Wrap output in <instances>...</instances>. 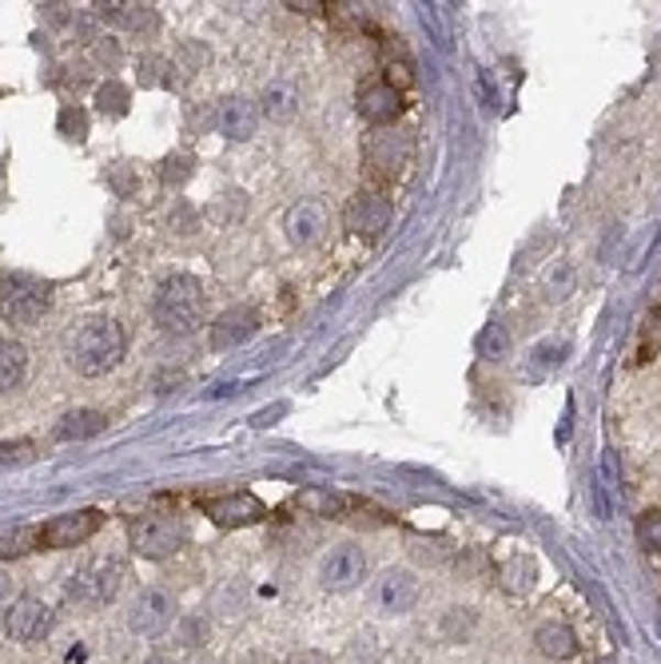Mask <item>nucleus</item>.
<instances>
[{
  "label": "nucleus",
  "mask_w": 661,
  "mask_h": 664,
  "mask_svg": "<svg viewBox=\"0 0 661 664\" xmlns=\"http://www.w3.org/2000/svg\"><path fill=\"white\" fill-rule=\"evenodd\" d=\"M124 327L115 319H88L76 327V334L68 339V363L76 374L85 378H100V374L115 370L124 358Z\"/></svg>",
  "instance_id": "1"
},
{
  "label": "nucleus",
  "mask_w": 661,
  "mask_h": 664,
  "mask_svg": "<svg viewBox=\"0 0 661 664\" xmlns=\"http://www.w3.org/2000/svg\"><path fill=\"white\" fill-rule=\"evenodd\" d=\"M152 314L164 331L188 334L196 327H203V314H208V291H203L200 279L191 275H172L156 287V299H152Z\"/></svg>",
  "instance_id": "2"
},
{
  "label": "nucleus",
  "mask_w": 661,
  "mask_h": 664,
  "mask_svg": "<svg viewBox=\"0 0 661 664\" xmlns=\"http://www.w3.org/2000/svg\"><path fill=\"white\" fill-rule=\"evenodd\" d=\"M128 582V569L115 557H92L68 573L64 597L76 605H112Z\"/></svg>",
  "instance_id": "3"
},
{
  "label": "nucleus",
  "mask_w": 661,
  "mask_h": 664,
  "mask_svg": "<svg viewBox=\"0 0 661 664\" xmlns=\"http://www.w3.org/2000/svg\"><path fill=\"white\" fill-rule=\"evenodd\" d=\"M48 307H53L48 283L32 279V275H9V279H0V319L9 322V327H32V322H41Z\"/></svg>",
  "instance_id": "4"
},
{
  "label": "nucleus",
  "mask_w": 661,
  "mask_h": 664,
  "mask_svg": "<svg viewBox=\"0 0 661 664\" xmlns=\"http://www.w3.org/2000/svg\"><path fill=\"white\" fill-rule=\"evenodd\" d=\"M184 545V521L176 513H147L132 525V550L147 561L172 557Z\"/></svg>",
  "instance_id": "5"
},
{
  "label": "nucleus",
  "mask_w": 661,
  "mask_h": 664,
  "mask_svg": "<svg viewBox=\"0 0 661 664\" xmlns=\"http://www.w3.org/2000/svg\"><path fill=\"white\" fill-rule=\"evenodd\" d=\"M100 525H104V513L88 506V509H73V513L53 518L48 525L36 530V538H41V550H76V545H85Z\"/></svg>",
  "instance_id": "6"
},
{
  "label": "nucleus",
  "mask_w": 661,
  "mask_h": 664,
  "mask_svg": "<svg viewBox=\"0 0 661 664\" xmlns=\"http://www.w3.org/2000/svg\"><path fill=\"white\" fill-rule=\"evenodd\" d=\"M319 582H323L327 593H351L367 582V553L363 545L346 541V545H335L327 553L323 565H319Z\"/></svg>",
  "instance_id": "7"
},
{
  "label": "nucleus",
  "mask_w": 661,
  "mask_h": 664,
  "mask_svg": "<svg viewBox=\"0 0 661 664\" xmlns=\"http://www.w3.org/2000/svg\"><path fill=\"white\" fill-rule=\"evenodd\" d=\"M53 633V609L41 597H16L4 612V637L16 644H36Z\"/></svg>",
  "instance_id": "8"
},
{
  "label": "nucleus",
  "mask_w": 661,
  "mask_h": 664,
  "mask_svg": "<svg viewBox=\"0 0 661 664\" xmlns=\"http://www.w3.org/2000/svg\"><path fill=\"white\" fill-rule=\"evenodd\" d=\"M172 624H176V597L164 589L140 593L132 609H128V629L136 637H159L168 633Z\"/></svg>",
  "instance_id": "9"
},
{
  "label": "nucleus",
  "mask_w": 661,
  "mask_h": 664,
  "mask_svg": "<svg viewBox=\"0 0 661 664\" xmlns=\"http://www.w3.org/2000/svg\"><path fill=\"white\" fill-rule=\"evenodd\" d=\"M419 601V577L410 569H387L375 582V609L383 617H403Z\"/></svg>",
  "instance_id": "10"
},
{
  "label": "nucleus",
  "mask_w": 661,
  "mask_h": 664,
  "mask_svg": "<svg viewBox=\"0 0 661 664\" xmlns=\"http://www.w3.org/2000/svg\"><path fill=\"white\" fill-rule=\"evenodd\" d=\"M410 159V135L407 132H390V128H378L367 140V167L375 176H399Z\"/></svg>",
  "instance_id": "11"
},
{
  "label": "nucleus",
  "mask_w": 661,
  "mask_h": 664,
  "mask_svg": "<svg viewBox=\"0 0 661 664\" xmlns=\"http://www.w3.org/2000/svg\"><path fill=\"white\" fill-rule=\"evenodd\" d=\"M390 215H395L390 203L383 196H375V191H363V196L346 203V228L363 235V240H378L390 228Z\"/></svg>",
  "instance_id": "12"
},
{
  "label": "nucleus",
  "mask_w": 661,
  "mask_h": 664,
  "mask_svg": "<svg viewBox=\"0 0 661 664\" xmlns=\"http://www.w3.org/2000/svg\"><path fill=\"white\" fill-rule=\"evenodd\" d=\"M403 112V92L390 80H371L359 88V115L375 128H387L390 120H399Z\"/></svg>",
  "instance_id": "13"
},
{
  "label": "nucleus",
  "mask_w": 661,
  "mask_h": 664,
  "mask_svg": "<svg viewBox=\"0 0 661 664\" xmlns=\"http://www.w3.org/2000/svg\"><path fill=\"white\" fill-rule=\"evenodd\" d=\"M263 501L255 494H223V498L208 501V518L220 525V530H240V525H255L263 521Z\"/></svg>",
  "instance_id": "14"
},
{
  "label": "nucleus",
  "mask_w": 661,
  "mask_h": 664,
  "mask_svg": "<svg viewBox=\"0 0 661 664\" xmlns=\"http://www.w3.org/2000/svg\"><path fill=\"white\" fill-rule=\"evenodd\" d=\"M260 331V314L252 307H231L220 319L211 322V346L216 351H231V346H243L252 334Z\"/></svg>",
  "instance_id": "15"
},
{
  "label": "nucleus",
  "mask_w": 661,
  "mask_h": 664,
  "mask_svg": "<svg viewBox=\"0 0 661 664\" xmlns=\"http://www.w3.org/2000/svg\"><path fill=\"white\" fill-rule=\"evenodd\" d=\"M216 128H220V135H228V140H252L255 128H260V108H255L252 100H243V96H231V100L220 104V112H216Z\"/></svg>",
  "instance_id": "16"
},
{
  "label": "nucleus",
  "mask_w": 661,
  "mask_h": 664,
  "mask_svg": "<svg viewBox=\"0 0 661 664\" xmlns=\"http://www.w3.org/2000/svg\"><path fill=\"white\" fill-rule=\"evenodd\" d=\"M284 228H287V240H291L295 247H316L327 231V215L319 203H295V208L287 211Z\"/></svg>",
  "instance_id": "17"
},
{
  "label": "nucleus",
  "mask_w": 661,
  "mask_h": 664,
  "mask_svg": "<svg viewBox=\"0 0 661 664\" xmlns=\"http://www.w3.org/2000/svg\"><path fill=\"white\" fill-rule=\"evenodd\" d=\"M299 509L316 513V518H346L355 509V498H346V494H339L331 486H311L299 494Z\"/></svg>",
  "instance_id": "18"
},
{
  "label": "nucleus",
  "mask_w": 661,
  "mask_h": 664,
  "mask_svg": "<svg viewBox=\"0 0 661 664\" xmlns=\"http://www.w3.org/2000/svg\"><path fill=\"white\" fill-rule=\"evenodd\" d=\"M535 644H538V653L550 656V661H570V656L577 653V637H574V629H570V624H562V621L538 624Z\"/></svg>",
  "instance_id": "19"
},
{
  "label": "nucleus",
  "mask_w": 661,
  "mask_h": 664,
  "mask_svg": "<svg viewBox=\"0 0 661 664\" xmlns=\"http://www.w3.org/2000/svg\"><path fill=\"white\" fill-rule=\"evenodd\" d=\"M104 425H108V414H100V410H73V414L60 418L56 438H60V442H85V438L104 434Z\"/></svg>",
  "instance_id": "20"
},
{
  "label": "nucleus",
  "mask_w": 661,
  "mask_h": 664,
  "mask_svg": "<svg viewBox=\"0 0 661 664\" xmlns=\"http://www.w3.org/2000/svg\"><path fill=\"white\" fill-rule=\"evenodd\" d=\"M100 9V16L112 24H120V29H156V12H152V4H120V0H112V4H96Z\"/></svg>",
  "instance_id": "21"
},
{
  "label": "nucleus",
  "mask_w": 661,
  "mask_h": 664,
  "mask_svg": "<svg viewBox=\"0 0 661 664\" xmlns=\"http://www.w3.org/2000/svg\"><path fill=\"white\" fill-rule=\"evenodd\" d=\"M24 370H29V351L12 339H0V395L16 390L24 383Z\"/></svg>",
  "instance_id": "22"
},
{
  "label": "nucleus",
  "mask_w": 661,
  "mask_h": 664,
  "mask_svg": "<svg viewBox=\"0 0 661 664\" xmlns=\"http://www.w3.org/2000/svg\"><path fill=\"white\" fill-rule=\"evenodd\" d=\"M503 582L510 593H530L535 589V561L530 557H510L503 565Z\"/></svg>",
  "instance_id": "23"
},
{
  "label": "nucleus",
  "mask_w": 661,
  "mask_h": 664,
  "mask_svg": "<svg viewBox=\"0 0 661 664\" xmlns=\"http://www.w3.org/2000/svg\"><path fill=\"white\" fill-rule=\"evenodd\" d=\"M128 100H132V92H128L120 80H108V84H100V88H96V104H100V112H104V115H124Z\"/></svg>",
  "instance_id": "24"
},
{
  "label": "nucleus",
  "mask_w": 661,
  "mask_h": 664,
  "mask_svg": "<svg viewBox=\"0 0 661 664\" xmlns=\"http://www.w3.org/2000/svg\"><path fill=\"white\" fill-rule=\"evenodd\" d=\"M41 545L36 530H12V533H0V561H12V557H24Z\"/></svg>",
  "instance_id": "25"
},
{
  "label": "nucleus",
  "mask_w": 661,
  "mask_h": 664,
  "mask_svg": "<svg viewBox=\"0 0 661 664\" xmlns=\"http://www.w3.org/2000/svg\"><path fill=\"white\" fill-rule=\"evenodd\" d=\"M263 104H267V115L287 120V115L295 112V104H299V96H295V88H287V84H272L267 96H263Z\"/></svg>",
  "instance_id": "26"
},
{
  "label": "nucleus",
  "mask_w": 661,
  "mask_h": 664,
  "mask_svg": "<svg viewBox=\"0 0 661 664\" xmlns=\"http://www.w3.org/2000/svg\"><path fill=\"white\" fill-rule=\"evenodd\" d=\"M638 541L661 557V509H646L638 518Z\"/></svg>",
  "instance_id": "27"
},
{
  "label": "nucleus",
  "mask_w": 661,
  "mask_h": 664,
  "mask_svg": "<svg viewBox=\"0 0 661 664\" xmlns=\"http://www.w3.org/2000/svg\"><path fill=\"white\" fill-rule=\"evenodd\" d=\"M478 351H483L486 358H494V363H503L506 354H510V334L494 322V327H486L483 331V339H478Z\"/></svg>",
  "instance_id": "28"
},
{
  "label": "nucleus",
  "mask_w": 661,
  "mask_h": 664,
  "mask_svg": "<svg viewBox=\"0 0 661 664\" xmlns=\"http://www.w3.org/2000/svg\"><path fill=\"white\" fill-rule=\"evenodd\" d=\"M243 211H247V196H243V191H223V196L216 199V219H223V223L240 219Z\"/></svg>",
  "instance_id": "29"
},
{
  "label": "nucleus",
  "mask_w": 661,
  "mask_h": 664,
  "mask_svg": "<svg viewBox=\"0 0 661 664\" xmlns=\"http://www.w3.org/2000/svg\"><path fill=\"white\" fill-rule=\"evenodd\" d=\"M60 132L68 135V140H88V115L80 112V108H64L60 112Z\"/></svg>",
  "instance_id": "30"
},
{
  "label": "nucleus",
  "mask_w": 661,
  "mask_h": 664,
  "mask_svg": "<svg viewBox=\"0 0 661 664\" xmlns=\"http://www.w3.org/2000/svg\"><path fill=\"white\" fill-rule=\"evenodd\" d=\"M184 179H191V156H172L164 164V184H184Z\"/></svg>",
  "instance_id": "31"
},
{
  "label": "nucleus",
  "mask_w": 661,
  "mask_h": 664,
  "mask_svg": "<svg viewBox=\"0 0 661 664\" xmlns=\"http://www.w3.org/2000/svg\"><path fill=\"white\" fill-rule=\"evenodd\" d=\"M168 223H172V231H179V235H191V228H196V215H191L188 203H179L176 215H172Z\"/></svg>",
  "instance_id": "32"
},
{
  "label": "nucleus",
  "mask_w": 661,
  "mask_h": 664,
  "mask_svg": "<svg viewBox=\"0 0 661 664\" xmlns=\"http://www.w3.org/2000/svg\"><path fill=\"white\" fill-rule=\"evenodd\" d=\"M159 68H168V60H159V56H144V60H140V80L144 84H159Z\"/></svg>",
  "instance_id": "33"
},
{
  "label": "nucleus",
  "mask_w": 661,
  "mask_h": 664,
  "mask_svg": "<svg viewBox=\"0 0 661 664\" xmlns=\"http://www.w3.org/2000/svg\"><path fill=\"white\" fill-rule=\"evenodd\" d=\"M650 327H653V339H646V343H641V354H638L641 363H646V358H653V354L661 351V314H653Z\"/></svg>",
  "instance_id": "34"
},
{
  "label": "nucleus",
  "mask_w": 661,
  "mask_h": 664,
  "mask_svg": "<svg viewBox=\"0 0 661 664\" xmlns=\"http://www.w3.org/2000/svg\"><path fill=\"white\" fill-rule=\"evenodd\" d=\"M4 605H12V577L9 573H0V609Z\"/></svg>",
  "instance_id": "35"
},
{
  "label": "nucleus",
  "mask_w": 661,
  "mask_h": 664,
  "mask_svg": "<svg viewBox=\"0 0 661 664\" xmlns=\"http://www.w3.org/2000/svg\"><path fill=\"white\" fill-rule=\"evenodd\" d=\"M29 450V442H16V446H0V462H12V457H21Z\"/></svg>",
  "instance_id": "36"
},
{
  "label": "nucleus",
  "mask_w": 661,
  "mask_h": 664,
  "mask_svg": "<svg viewBox=\"0 0 661 664\" xmlns=\"http://www.w3.org/2000/svg\"><path fill=\"white\" fill-rule=\"evenodd\" d=\"M594 664H618V661H594Z\"/></svg>",
  "instance_id": "37"
}]
</instances>
